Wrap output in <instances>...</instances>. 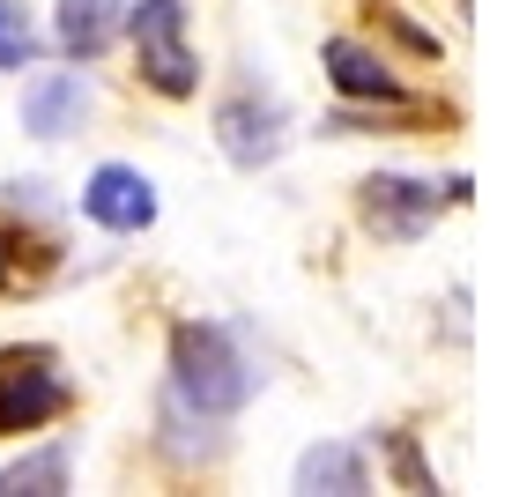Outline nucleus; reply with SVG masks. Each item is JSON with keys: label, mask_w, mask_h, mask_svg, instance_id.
I'll list each match as a JSON object with an SVG mask.
<instances>
[{"label": "nucleus", "mask_w": 512, "mask_h": 497, "mask_svg": "<svg viewBox=\"0 0 512 497\" xmlns=\"http://www.w3.org/2000/svg\"><path fill=\"white\" fill-rule=\"evenodd\" d=\"M216 423H223V416H201L193 401H179V394L164 386V431H156V446L179 460V468H208V460H223V446H231Z\"/></svg>", "instance_id": "10"}, {"label": "nucleus", "mask_w": 512, "mask_h": 497, "mask_svg": "<svg viewBox=\"0 0 512 497\" xmlns=\"http://www.w3.org/2000/svg\"><path fill=\"white\" fill-rule=\"evenodd\" d=\"M45 260H52V238H45V230H23L15 216H0V297L38 290V282H45Z\"/></svg>", "instance_id": "13"}, {"label": "nucleus", "mask_w": 512, "mask_h": 497, "mask_svg": "<svg viewBox=\"0 0 512 497\" xmlns=\"http://www.w3.org/2000/svg\"><path fill=\"white\" fill-rule=\"evenodd\" d=\"M453 201H468V179L438 186V179H409V171H372V179L357 186V216L379 245H416Z\"/></svg>", "instance_id": "2"}, {"label": "nucleus", "mask_w": 512, "mask_h": 497, "mask_svg": "<svg viewBox=\"0 0 512 497\" xmlns=\"http://www.w3.org/2000/svg\"><path fill=\"white\" fill-rule=\"evenodd\" d=\"M171 394L193 401L201 416H238V408L260 394V371L238 349L231 327H216V319H179V327H171Z\"/></svg>", "instance_id": "1"}, {"label": "nucleus", "mask_w": 512, "mask_h": 497, "mask_svg": "<svg viewBox=\"0 0 512 497\" xmlns=\"http://www.w3.org/2000/svg\"><path fill=\"white\" fill-rule=\"evenodd\" d=\"M90 104H97V90H90L82 67H38V75L23 82V134L67 141V134H82Z\"/></svg>", "instance_id": "6"}, {"label": "nucleus", "mask_w": 512, "mask_h": 497, "mask_svg": "<svg viewBox=\"0 0 512 497\" xmlns=\"http://www.w3.org/2000/svg\"><path fill=\"white\" fill-rule=\"evenodd\" d=\"M127 8L134 0H60V8H52V38H60L67 60H97V52L127 30Z\"/></svg>", "instance_id": "9"}, {"label": "nucleus", "mask_w": 512, "mask_h": 497, "mask_svg": "<svg viewBox=\"0 0 512 497\" xmlns=\"http://www.w3.org/2000/svg\"><path fill=\"white\" fill-rule=\"evenodd\" d=\"M379 446L394 453V475H401V490H438V483H431V468H423V453H416V438H409V431H379Z\"/></svg>", "instance_id": "15"}, {"label": "nucleus", "mask_w": 512, "mask_h": 497, "mask_svg": "<svg viewBox=\"0 0 512 497\" xmlns=\"http://www.w3.org/2000/svg\"><path fill=\"white\" fill-rule=\"evenodd\" d=\"M82 216L97 230H112V238H134V230L156 223V186L134 164H97L90 186H82Z\"/></svg>", "instance_id": "7"}, {"label": "nucleus", "mask_w": 512, "mask_h": 497, "mask_svg": "<svg viewBox=\"0 0 512 497\" xmlns=\"http://www.w3.org/2000/svg\"><path fill=\"white\" fill-rule=\"evenodd\" d=\"M67 483H75V453L52 438V446L38 453H15L8 468H0V497H60Z\"/></svg>", "instance_id": "12"}, {"label": "nucleus", "mask_w": 512, "mask_h": 497, "mask_svg": "<svg viewBox=\"0 0 512 497\" xmlns=\"http://www.w3.org/2000/svg\"><path fill=\"white\" fill-rule=\"evenodd\" d=\"M127 38L141 52V82H149L156 97H193L201 90V60H193V45H186V0H134Z\"/></svg>", "instance_id": "4"}, {"label": "nucleus", "mask_w": 512, "mask_h": 497, "mask_svg": "<svg viewBox=\"0 0 512 497\" xmlns=\"http://www.w3.org/2000/svg\"><path fill=\"white\" fill-rule=\"evenodd\" d=\"M75 379L60 371V349L45 342H8L0 349V438L45 431L52 416H67Z\"/></svg>", "instance_id": "3"}, {"label": "nucleus", "mask_w": 512, "mask_h": 497, "mask_svg": "<svg viewBox=\"0 0 512 497\" xmlns=\"http://www.w3.org/2000/svg\"><path fill=\"white\" fill-rule=\"evenodd\" d=\"M327 82L342 90L349 104H409V90H401V75L379 60V52H364L357 38H327Z\"/></svg>", "instance_id": "8"}, {"label": "nucleus", "mask_w": 512, "mask_h": 497, "mask_svg": "<svg viewBox=\"0 0 512 497\" xmlns=\"http://www.w3.org/2000/svg\"><path fill=\"white\" fill-rule=\"evenodd\" d=\"M297 490H312V497H357V490H372V468H364V453L357 446H342V438H320V446H305L297 453Z\"/></svg>", "instance_id": "11"}, {"label": "nucleus", "mask_w": 512, "mask_h": 497, "mask_svg": "<svg viewBox=\"0 0 512 497\" xmlns=\"http://www.w3.org/2000/svg\"><path fill=\"white\" fill-rule=\"evenodd\" d=\"M282 141H290V112H282L275 90H260V82H245L216 104V149L231 156L238 171H260L282 156Z\"/></svg>", "instance_id": "5"}, {"label": "nucleus", "mask_w": 512, "mask_h": 497, "mask_svg": "<svg viewBox=\"0 0 512 497\" xmlns=\"http://www.w3.org/2000/svg\"><path fill=\"white\" fill-rule=\"evenodd\" d=\"M30 60H38V30H30V8H23V0H0V67H8V75H23Z\"/></svg>", "instance_id": "14"}]
</instances>
